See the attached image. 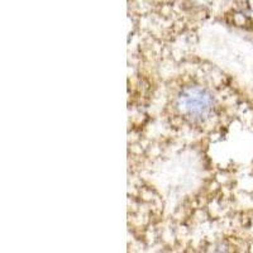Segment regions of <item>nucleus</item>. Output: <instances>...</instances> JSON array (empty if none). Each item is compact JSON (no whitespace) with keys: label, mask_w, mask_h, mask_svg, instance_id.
<instances>
[{"label":"nucleus","mask_w":253,"mask_h":253,"mask_svg":"<svg viewBox=\"0 0 253 253\" xmlns=\"http://www.w3.org/2000/svg\"><path fill=\"white\" fill-rule=\"evenodd\" d=\"M177 108L185 118L204 122L213 114V95L202 86H186L178 94Z\"/></svg>","instance_id":"nucleus-1"}]
</instances>
